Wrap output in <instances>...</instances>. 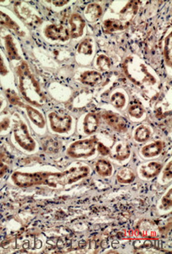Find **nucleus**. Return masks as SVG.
Returning <instances> with one entry per match:
<instances>
[{
  "instance_id": "nucleus-13",
  "label": "nucleus",
  "mask_w": 172,
  "mask_h": 254,
  "mask_svg": "<svg viewBox=\"0 0 172 254\" xmlns=\"http://www.w3.org/2000/svg\"><path fill=\"white\" fill-rule=\"evenodd\" d=\"M99 126V117L96 113H89L84 118L83 131L88 135L94 134Z\"/></svg>"
},
{
  "instance_id": "nucleus-34",
  "label": "nucleus",
  "mask_w": 172,
  "mask_h": 254,
  "mask_svg": "<svg viewBox=\"0 0 172 254\" xmlns=\"http://www.w3.org/2000/svg\"><path fill=\"white\" fill-rule=\"evenodd\" d=\"M164 178L167 179L168 181H171L172 179V161H170L167 164V167L164 169Z\"/></svg>"
},
{
  "instance_id": "nucleus-22",
  "label": "nucleus",
  "mask_w": 172,
  "mask_h": 254,
  "mask_svg": "<svg viewBox=\"0 0 172 254\" xmlns=\"http://www.w3.org/2000/svg\"><path fill=\"white\" fill-rule=\"evenodd\" d=\"M95 169H96L98 174L101 176H104V177L111 176L112 175V172H113L112 164L105 159H99V160L97 161L96 164H95Z\"/></svg>"
},
{
  "instance_id": "nucleus-12",
  "label": "nucleus",
  "mask_w": 172,
  "mask_h": 254,
  "mask_svg": "<svg viewBox=\"0 0 172 254\" xmlns=\"http://www.w3.org/2000/svg\"><path fill=\"white\" fill-rule=\"evenodd\" d=\"M162 169V164L158 162H149L140 167V174L143 177L151 179L159 175Z\"/></svg>"
},
{
  "instance_id": "nucleus-1",
  "label": "nucleus",
  "mask_w": 172,
  "mask_h": 254,
  "mask_svg": "<svg viewBox=\"0 0 172 254\" xmlns=\"http://www.w3.org/2000/svg\"><path fill=\"white\" fill-rule=\"evenodd\" d=\"M90 173L88 166L72 167L63 172L13 173L11 179L17 187L29 188L37 186H48L55 187H65L87 177Z\"/></svg>"
},
{
  "instance_id": "nucleus-7",
  "label": "nucleus",
  "mask_w": 172,
  "mask_h": 254,
  "mask_svg": "<svg viewBox=\"0 0 172 254\" xmlns=\"http://www.w3.org/2000/svg\"><path fill=\"white\" fill-rule=\"evenodd\" d=\"M44 35L53 41L65 42L70 38V31L64 26L50 25L44 28Z\"/></svg>"
},
{
  "instance_id": "nucleus-18",
  "label": "nucleus",
  "mask_w": 172,
  "mask_h": 254,
  "mask_svg": "<svg viewBox=\"0 0 172 254\" xmlns=\"http://www.w3.org/2000/svg\"><path fill=\"white\" fill-rule=\"evenodd\" d=\"M80 79L83 84L94 87L95 85L99 84L102 82L103 76L98 71L90 70V71L83 72L80 76Z\"/></svg>"
},
{
  "instance_id": "nucleus-30",
  "label": "nucleus",
  "mask_w": 172,
  "mask_h": 254,
  "mask_svg": "<svg viewBox=\"0 0 172 254\" xmlns=\"http://www.w3.org/2000/svg\"><path fill=\"white\" fill-rule=\"evenodd\" d=\"M111 101L113 105L116 108H123L125 105V97L122 93H115L112 96H111Z\"/></svg>"
},
{
  "instance_id": "nucleus-17",
  "label": "nucleus",
  "mask_w": 172,
  "mask_h": 254,
  "mask_svg": "<svg viewBox=\"0 0 172 254\" xmlns=\"http://www.w3.org/2000/svg\"><path fill=\"white\" fill-rule=\"evenodd\" d=\"M102 14V7L96 3H89L84 11L85 18L90 23L98 21Z\"/></svg>"
},
{
  "instance_id": "nucleus-16",
  "label": "nucleus",
  "mask_w": 172,
  "mask_h": 254,
  "mask_svg": "<svg viewBox=\"0 0 172 254\" xmlns=\"http://www.w3.org/2000/svg\"><path fill=\"white\" fill-rule=\"evenodd\" d=\"M130 152H131V149H130L128 143H125V142H119L114 147L112 154L116 160L124 161L129 158Z\"/></svg>"
},
{
  "instance_id": "nucleus-20",
  "label": "nucleus",
  "mask_w": 172,
  "mask_h": 254,
  "mask_svg": "<svg viewBox=\"0 0 172 254\" xmlns=\"http://www.w3.org/2000/svg\"><path fill=\"white\" fill-rule=\"evenodd\" d=\"M127 27L128 26H126L120 20H106L103 23V27L106 33H113L117 31H122Z\"/></svg>"
},
{
  "instance_id": "nucleus-4",
  "label": "nucleus",
  "mask_w": 172,
  "mask_h": 254,
  "mask_svg": "<svg viewBox=\"0 0 172 254\" xmlns=\"http://www.w3.org/2000/svg\"><path fill=\"white\" fill-rule=\"evenodd\" d=\"M97 144L98 140L94 137L88 139L76 141L70 144L66 152L70 158H89L96 152Z\"/></svg>"
},
{
  "instance_id": "nucleus-32",
  "label": "nucleus",
  "mask_w": 172,
  "mask_h": 254,
  "mask_svg": "<svg viewBox=\"0 0 172 254\" xmlns=\"http://www.w3.org/2000/svg\"><path fill=\"white\" fill-rule=\"evenodd\" d=\"M8 73H9V69L6 65L3 56L0 53V76H6ZM2 104H3V100L0 95V108L2 107Z\"/></svg>"
},
{
  "instance_id": "nucleus-2",
  "label": "nucleus",
  "mask_w": 172,
  "mask_h": 254,
  "mask_svg": "<svg viewBox=\"0 0 172 254\" xmlns=\"http://www.w3.org/2000/svg\"><path fill=\"white\" fill-rule=\"evenodd\" d=\"M17 75L20 92L25 100L32 105L38 108L43 107L47 102V99L43 94L39 82L36 79L26 62H21L18 66Z\"/></svg>"
},
{
  "instance_id": "nucleus-23",
  "label": "nucleus",
  "mask_w": 172,
  "mask_h": 254,
  "mask_svg": "<svg viewBox=\"0 0 172 254\" xmlns=\"http://www.w3.org/2000/svg\"><path fill=\"white\" fill-rule=\"evenodd\" d=\"M151 137V130L149 126H139L135 130L134 139L137 143H145Z\"/></svg>"
},
{
  "instance_id": "nucleus-19",
  "label": "nucleus",
  "mask_w": 172,
  "mask_h": 254,
  "mask_svg": "<svg viewBox=\"0 0 172 254\" xmlns=\"http://www.w3.org/2000/svg\"><path fill=\"white\" fill-rule=\"evenodd\" d=\"M4 45H5L6 52L8 53L9 59H11V60H20L21 59V55L19 54L17 48L15 46L12 36H5Z\"/></svg>"
},
{
  "instance_id": "nucleus-5",
  "label": "nucleus",
  "mask_w": 172,
  "mask_h": 254,
  "mask_svg": "<svg viewBox=\"0 0 172 254\" xmlns=\"http://www.w3.org/2000/svg\"><path fill=\"white\" fill-rule=\"evenodd\" d=\"M13 134L15 143L21 149L27 152H33L37 148V144L34 139L30 135L29 130L23 120H18L15 123V127L13 129Z\"/></svg>"
},
{
  "instance_id": "nucleus-31",
  "label": "nucleus",
  "mask_w": 172,
  "mask_h": 254,
  "mask_svg": "<svg viewBox=\"0 0 172 254\" xmlns=\"http://www.w3.org/2000/svg\"><path fill=\"white\" fill-rule=\"evenodd\" d=\"M6 96L8 97V100L9 102H11L14 105L22 106L24 103L21 102V100L19 99V97L16 95L15 92L13 91H6Z\"/></svg>"
},
{
  "instance_id": "nucleus-6",
  "label": "nucleus",
  "mask_w": 172,
  "mask_h": 254,
  "mask_svg": "<svg viewBox=\"0 0 172 254\" xmlns=\"http://www.w3.org/2000/svg\"><path fill=\"white\" fill-rule=\"evenodd\" d=\"M50 128L58 134H66L72 127V118L69 114H59L52 112L49 114Z\"/></svg>"
},
{
  "instance_id": "nucleus-3",
  "label": "nucleus",
  "mask_w": 172,
  "mask_h": 254,
  "mask_svg": "<svg viewBox=\"0 0 172 254\" xmlns=\"http://www.w3.org/2000/svg\"><path fill=\"white\" fill-rule=\"evenodd\" d=\"M123 70L129 79L140 88L153 87L157 83L156 77L150 73L146 64L136 56H129L125 58Z\"/></svg>"
},
{
  "instance_id": "nucleus-33",
  "label": "nucleus",
  "mask_w": 172,
  "mask_h": 254,
  "mask_svg": "<svg viewBox=\"0 0 172 254\" xmlns=\"http://www.w3.org/2000/svg\"><path fill=\"white\" fill-rule=\"evenodd\" d=\"M162 207L164 209H168L172 207V189H170L167 195L162 199Z\"/></svg>"
},
{
  "instance_id": "nucleus-25",
  "label": "nucleus",
  "mask_w": 172,
  "mask_h": 254,
  "mask_svg": "<svg viewBox=\"0 0 172 254\" xmlns=\"http://www.w3.org/2000/svg\"><path fill=\"white\" fill-rule=\"evenodd\" d=\"M172 32H170L169 35L166 38L164 46V55L167 65L170 67H172Z\"/></svg>"
},
{
  "instance_id": "nucleus-26",
  "label": "nucleus",
  "mask_w": 172,
  "mask_h": 254,
  "mask_svg": "<svg viewBox=\"0 0 172 254\" xmlns=\"http://www.w3.org/2000/svg\"><path fill=\"white\" fill-rule=\"evenodd\" d=\"M9 163H10V159H9L8 153L1 151L0 152V178L3 177V175L8 172Z\"/></svg>"
},
{
  "instance_id": "nucleus-27",
  "label": "nucleus",
  "mask_w": 172,
  "mask_h": 254,
  "mask_svg": "<svg viewBox=\"0 0 172 254\" xmlns=\"http://www.w3.org/2000/svg\"><path fill=\"white\" fill-rule=\"evenodd\" d=\"M77 51L78 53L85 55H91L93 53V44L90 38H86L83 41L81 42L77 48Z\"/></svg>"
},
{
  "instance_id": "nucleus-9",
  "label": "nucleus",
  "mask_w": 172,
  "mask_h": 254,
  "mask_svg": "<svg viewBox=\"0 0 172 254\" xmlns=\"http://www.w3.org/2000/svg\"><path fill=\"white\" fill-rule=\"evenodd\" d=\"M69 24L70 26V38H78L82 37L86 26L84 19L79 14H73L70 16Z\"/></svg>"
},
{
  "instance_id": "nucleus-21",
  "label": "nucleus",
  "mask_w": 172,
  "mask_h": 254,
  "mask_svg": "<svg viewBox=\"0 0 172 254\" xmlns=\"http://www.w3.org/2000/svg\"><path fill=\"white\" fill-rule=\"evenodd\" d=\"M15 11L17 13V15L20 16L24 21H26L27 23H31V22H35L32 20V18H37L34 14H32V11L30 10L26 5H22V3H15Z\"/></svg>"
},
{
  "instance_id": "nucleus-35",
  "label": "nucleus",
  "mask_w": 172,
  "mask_h": 254,
  "mask_svg": "<svg viewBox=\"0 0 172 254\" xmlns=\"http://www.w3.org/2000/svg\"><path fill=\"white\" fill-rule=\"evenodd\" d=\"M98 150H99V153L104 155V156L110 154V152H111V150L108 147L105 146V144L101 143H98Z\"/></svg>"
},
{
  "instance_id": "nucleus-15",
  "label": "nucleus",
  "mask_w": 172,
  "mask_h": 254,
  "mask_svg": "<svg viewBox=\"0 0 172 254\" xmlns=\"http://www.w3.org/2000/svg\"><path fill=\"white\" fill-rule=\"evenodd\" d=\"M164 147H165V143L163 142L157 141L143 147L141 152L145 158H154L160 155V153L163 151Z\"/></svg>"
},
{
  "instance_id": "nucleus-36",
  "label": "nucleus",
  "mask_w": 172,
  "mask_h": 254,
  "mask_svg": "<svg viewBox=\"0 0 172 254\" xmlns=\"http://www.w3.org/2000/svg\"><path fill=\"white\" fill-rule=\"evenodd\" d=\"M9 122H10V121H9L8 118H5V119H3V120L0 121V133L3 132L4 130H6V129L9 127Z\"/></svg>"
},
{
  "instance_id": "nucleus-37",
  "label": "nucleus",
  "mask_w": 172,
  "mask_h": 254,
  "mask_svg": "<svg viewBox=\"0 0 172 254\" xmlns=\"http://www.w3.org/2000/svg\"><path fill=\"white\" fill-rule=\"evenodd\" d=\"M53 4L57 6V7H62L69 3V1H53Z\"/></svg>"
},
{
  "instance_id": "nucleus-8",
  "label": "nucleus",
  "mask_w": 172,
  "mask_h": 254,
  "mask_svg": "<svg viewBox=\"0 0 172 254\" xmlns=\"http://www.w3.org/2000/svg\"><path fill=\"white\" fill-rule=\"evenodd\" d=\"M102 118L107 125L114 129L116 132H125L127 130V125L125 119L114 112L107 111L103 113Z\"/></svg>"
},
{
  "instance_id": "nucleus-24",
  "label": "nucleus",
  "mask_w": 172,
  "mask_h": 254,
  "mask_svg": "<svg viewBox=\"0 0 172 254\" xmlns=\"http://www.w3.org/2000/svg\"><path fill=\"white\" fill-rule=\"evenodd\" d=\"M117 180L123 184L131 183L135 180V174L131 169L124 168L119 170L117 173Z\"/></svg>"
},
{
  "instance_id": "nucleus-10",
  "label": "nucleus",
  "mask_w": 172,
  "mask_h": 254,
  "mask_svg": "<svg viewBox=\"0 0 172 254\" xmlns=\"http://www.w3.org/2000/svg\"><path fill=\"white\" fill-rule=\"evenodd\" d=\"M22 107L26 108L27 115L34 126L39 129H44L46 126V121H45L44 115L38 111V109L33 108L32 106L26 105V104H23Z\"/></svg>"
},
{
  "instance_id": "nucleus-29",
  "label": "nucleus",
  "mask_w": 172,
  "mask_h": 254,
  "mask_svg": "<svg viewBox=\"0 0 172 254\" xmlns=\"http://www.w3.org/2000/svg\"><path fill=\"white\" fill-rule=\"evenodd\" d=\"M128 113L131 117L135 119H140L144 114V108L138 102H135L133 104L130 106L128 109Z\"/></svg>"
},
{
  "instance_id": "nucleus-14",
  "label": "nucleus",
  "mask_w": 172,
  "mask_h": 254,
  "mask_svg": "<svg viewBox=\"0 0 172 254\" xmlns=\"http://www.w3.org/2000/svg\"><path fill=\"white\" fill-rule=\"evenodd\" d=\"M0 26L5 27L8 29L12 30L13 32H15L18 35L23 37L25 35L23 31L21 30V27L19 26L17 22H15L9 15L5 14L4 12L0 10Z\"/></svg>"
},
{
  "instance_id": "nucleus-11",
  "label": "nucleus",
  "mask_w": 172,
  "mask_h": 254,
  "mask_svg": "<svg viewBox=\"0 0 172 254\" xmlns=\"http://www.w3.org/2000/svg\"><path fill=\"white\" fill-rule=\"evenodd\" d=\"M138 9V3L136 1H131L121 9L120 19L123 23L129 26L130 21L133 19Z\"/></svg>"
},
{
  "instance_id": "nucleus-28",
  "label": "nucleus",
  "mask_w": 172,
  "mask_h": 254,
  "mask_svg": "<svg viewBox=\"0 0 172 254\" xmlns=\"http://www.w3.org/2000/svg\"><path fill=\"white\" fill-rule=\"evenodd\" d=\"M96 65L99 70H102V71H107L111 67V58L105 54H100L97 58Z\"/></svg>"
}]
</instances>
